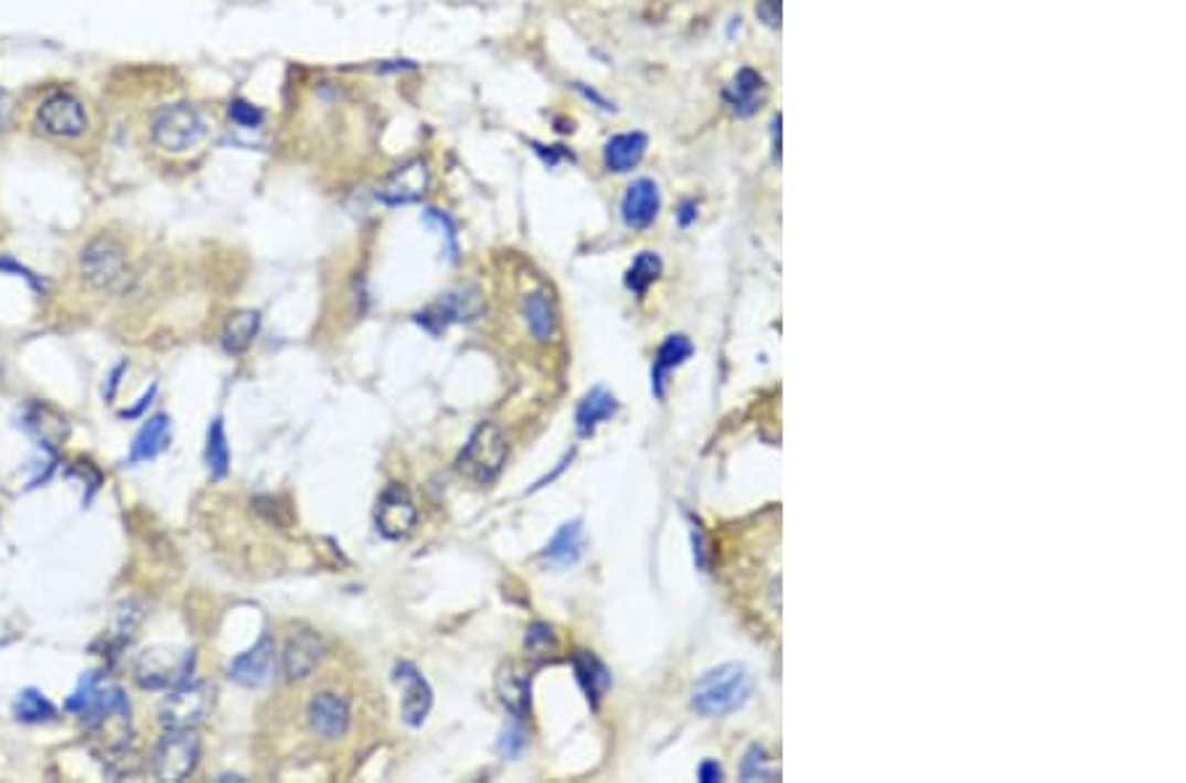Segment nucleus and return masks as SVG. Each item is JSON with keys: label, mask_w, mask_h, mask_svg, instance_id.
I'll list each match as a JSON object with an SVG mask.
<instances>
[{"label": "nucleus", "mask_w": 1186, "mask_h": 783, "mask_svg": "<svg viewBox=\"0 0 1186 783\" xmlns=\"http://www.w3.org/2000/svg\"><path fill=\"white\" fill-rule=\"evenodd\" d=\"M24 428L40 447L56 449L58 443H64L66 433H70V425L66 417H61L56 409L47 407V404H32L24 415Z\"/></svg>", "instance_id": "19"}, {"label": "nucleus", "mask_w": 1186, "mask_h": 783, "mask_svg": "<svg viewBox=\"0 0 1186 783\" xmlns=\"http://www.w3.org/2000/svg\"><path fill=\"white\" fill-rule=\"evenodd\" d=\"M156 390H159V388H156V386H151V390H148V394H142V396L138 398V404H135V407H130V409H125V411H121V417H125V420H135V417H140V415H142V411H146V407H148V404H151V401H153Z\"/></svg>", "instance_id": "36"}, {"label": "nucleus", "mask_w": 1186, "mask_h": 783, "mask_svg": "<svg viewBox=\"0 0 1186 783\" xmlns=\"http://www.w3.org/2000/svg\"><path fill=\"white\" fill-rule=\"evenodd\" d=\"M214 707V686L206 680H185L169 688V697L159 707V723L167 731H190L199 728Z\"/></svg>", "instance_id": "4"}, {"label": "nucleus", "mask_w": 1186, "mask_h": 783, "mask_svg": "<svg viewBox=\"0 0 1186 783\" xmlns=\"http://www.w3.org/2000/svg\"><path fill=\"white\" fill-rule=\"evenodd\" d=\"M201 758V739L190 731H167L151 754V771L159 781H182L195 771Z\"/></svg>", "instance_id": "8"}, {"label": "nucleus", "mask_w": 1186, "mask_h": 783, "mask_svg": "<svg viewBox=\"0 0 1186 783\" xmlns=\"http://www.w3.org/2000/svg\"><path fill=\"white\" fill-rule=\"evenodd\" d=\"M427 191V169L423 161H409V164L398 167L396 172L385 178L380 185L377 199L388 206H402V204H415Z\"/></svg>", "instance_id": "13"}, {"label": "nucleus", "mask_w": 1186, "mask_h": 783, "mask_svg": "<svg viewBox=\"0 0 1186 783\" xmlns=\"http://www.w3.org/2000/svg\"><path fill=\"white\" fill-rule=\"evenodd\" d=\"M617 411V398L605 388H594L591 394L580 401L578 411H575V422H578L580 436H591L601 422H607Z\"/></svg>", "instance_id": "23"}, {"label": "nucleus", "mask_w": 1186, "mask_h": 783, "mask_svg": "<svg viewBox=\"0 0 1186 783\" xmlns=\"http://www.w3.org/2000/svg\"><path fill=\"white\" fill-rule=\"evenodd\" d=\"M573 667H575V675H578V684L583 686V691L588 694V699H591L594 705H599V699L609 691L612 675H609L607 667L601 665L591 652L575 654Z\"/></svg>", "instance_id": "26"}, {"label": "nucleus", "mask_w": 1186, "mask_h": 783, "mask_svg": "<svg viewBox=\"0 0 1186 783\" xmlns=\"http://www.w3.org/2000/svg\"><path fill=\"white\" fill-rule=\"evenodd\" d=\"M229 119H233L237 127L254 130V127H261L264 114H261V109H256L254 104H248V100L237 98V100H233V104H229Z\"/></svg>", "instance_id": "32"}, {"label": "nucleus", "mask_w": 1186, "mask_h": 783, "mask_svg": "<svg viewBox=\"0 0 1186 783\" xmlns=\"http://www.w3.org/2000/svg\"><path fill=\"white\" fill-rule=\"evenodd\" d=\"M169 441H172V420H169L167 415L148 417L130 447V464H140V462H148V459H156L169 447Z\"/></svg>", "instance_id": "20"}, {"label": "nucleus", "mask_w": 1186, "mask_h": 783, "mask_svg": "<svg viewBox=\"0 0 1186 783\" xmlns=\"http://www.w3.org/2000/svg\"><path fill=\"white\" fill-rule=\"evenodd\" d=\"M691 354H694V346H691V341L686 335H670L667 341L662 343L660 351H656L654 369H652V386H654L656 396L664 394V383H667V375L673 373L675 367H681V364L686 362Z\"/></svg>", "instance_id": "22"}, {"label": "nucleus", "mask_w": 1186, "mask_h": 783, "mask_svg": "<svg viewBox=\"0 0 1186 783\" xmlns=\"http://www.w3.org/2000/svg\"><path fill=\"white\" fill-rule=\"evenodd\" d=\"M13 718L19 723H47L56 718V705L38 688H24L13 701Z\"/></svg>", "instance_id": "27"}, {"label": "nucleus", "mask_w": 1186, "mask_h": 783, "mask_svg": "<svg viewBox=\"0 0 1186 783\" xmlns=\"http://www.w3.org/2000/svg\"><path fill=\"white\" fill-rule=\"evenodd\" d=\"M483 312V301H480L478 290H457V293H446L444 299L417 314V322L425 330H430L432 335H438L440 330L457 325V322H472L478 320Z\"/></svg>", "instance_id": "9"}, {"label": "nucleus", "mask_w": 1186, "mask_h": 783, "mask_svg": "<svg viewBox=\"0 0 1186 783\" xmlns=\"http://www.w3.org/2000/svg\"><path fill=\"white\" fill-rule=\"evenodd\" d=\"M273 665H275V644L269 636H261L259 644L250 646L248 652L237 654L233 663H229L227 673L235 684L259 688L267 684L269 675H273Z\"/></svg>", "instance_id": "14"}, {"label": "nucleus", "mask_w": 1186, "mask_h": 783, "mask_svg": "<svg viewBox=\"0 0 1186 783\" xmlns=\"http://www.w3.org/2000/svg\"><path fill=\"white\" fill-rule=\"evenodd\" d=\"M768 760H765V752L759 747L751 749V752L747 754V760H744V779H776V771H768Z\"/></svg>", "instance_id": "33"}, {"label": "nucleus", "mask_w": 1186, "mask_h": 783, "mask_svg": "<svg viewBox=\"0 0 1186 783\" xmlns=\"http://www.w3.org/2000/svg\"><path fill=\"white\" fill-rule=\"evenodd\" d=\"M525 650L531 652L533 657H548V654L557 650V636H554V631L546 623H535L527 628L525 633Z\"/></svg>", "instance_id": "31"}, {"label": "nucleus", "mask_w": 1186, "mask_h": 783, "mask_svg": "<svg viewBox=\"0 0 1186 783\" xmlns=\"http://www.w3.org/2000/svg\"><path fill=\"white\" fill-rule=\"evenodd\" d=\"M79 272L98 290L117 288L127 275V251L111 235H98L79 254Z\"/></svg>", "instance_id": "7"}, {"label": "nucleus", "mask_w": 1186, "mask_h": 783, "mask_svg": "<svg viewBox=\"0 0 1186 783\" xmlns=\"http://www.w3.org/2000/svg\"><path fill=\"white\" fill-rule=\"evenodd\" d=\"M375 525L385 538H406L417 525V506L412 502L409 491L402 485H388L377 498Z\"/></svg>", "instance_id": "10"}, {"label": "nucleus", "mask_w": 1186, "mask_h": 783, "mask_svg": "<svg viewBox=\"0 0 1186 783\" xmlns=\"http://www.w3.org/2000/svg\"><path fill=\"white\" fill-rule=\"evenodd\" d=\"M525 317L527 328L535 341H548L554 335V325H557V317H554L552 301L544 293H531L525 299Z\"/></svg>", "instance_id": "29"}, {"label": "nucleus", "mask_w": 1186, "mask_h": 783, "mask_svg": "<svg viewBox=\"0 0 1186 783\" xmlns=\"http://www.w3.org/2000/svg\"><path fill=\"white\" fill-rule=\"evenodd\" d=\"M206 468H209V475H212L214 481H222V478H225L229 472V443H227L225 422H222V417H216V420L209 425V433H206Z\"/></svg>", "instance_id": "28"}, {"label": "nucleus", "mask_w": 1186, "mask_h": 783, "mask_svg": "<svg viewBox=\"0 0 1186 783\" xmlns=\"http://www.w3.org/2000/svg\"><path fill=\"white\" fill-rule=\"evenodd\" d=\"M757 17L770 26L781 24V0H759Z\"/></svg>", "instance_id": "35"}, {"label": "nucleus", "mask_w": 1186, "mask_h": 783, "mask_svg": "<svg viewBox=\"0 0 1186 783\" xmlns=\"http://www.w3.org/2000/svg\"><path fill=\"white\" fill-rule=\"evenodd\" d=\"M259 325H261L259 312H250V309L229 314L225 322V330H222V348H225L227 354H243V351L254 343L256 333H259Z\"/></svg>", "instance_id": "24"}, {"label": "nucleus", "mask_w": 1186, "mask_h": 783, "mask_svg": "<svg viewBox=\"0 0 1186 783\" xmlns=\"http://www.w3.org/2000/svg\"><path fill=\"white\" fill-rule=\"evenodd\" d=\"M694 217H696L694 204H683V206H681V214H677V219H681V225H688V222L694 219Z\"/></svg>", "instance_id": "38"}, {"label": "nucleus", "mask_w": 1186, "mask_h": 783, "mask_svg": "<svg viewBox=\"0 0 1186 783\" xmlns=\"http://www.w3.org/2000/svg\"><path fill=\"white\" fill-rule=\"evenodd\" d=\"M35 125L45 135H51V138L74 140L87 132V127H90V117H87L83 100L74 96V93L53 90L40 100V106L35 111Z\"/></svg>", "instance_id": "6"}, {"label": "nucleus", "mask_w": 1186, "mask_h": 783, "mask_svg": "<svg viewBox=\"0 0 1186 783\" xmlns=\"http://www.w3.org/2000/svg\"><path fill=\"white\" fill-rule=\"evenodd\" d=\"M662 272V259L652 251H643L641 256H635L633 267L628 269V278H626V286L633 290V293H647L649 286L660 278Z\"/></svg>", "instance_id": "30"}, {"label": "nucleus", "mask_w": 1186, "mask_h": 783, "mask_svg": "<svg viewBox=\"0 0 1186 783\" xmlns=\"http://www.w3.org/2000/svg\"><path fill=\"white\" fill-rule=\"evenodd\" d=\"M649 148V138L643 132H620L607 140L605 146V167L609 172L626 174L633 167L641 164L643 153Z\"/></svg>", "instance_id": "21"}, {"label": "nucleus", "mask_w": 1186, "mask_h": 783, "mask_svg": "<svg viewBox=\"0 0 1186 783\" xmlns=\"http://www.w3.org/2000/svg\"><path fill=\"white\" fill-rule=\"evenodd\" d=\"M193 665V652L174 650V646H153V650L140 654L138 665H135V680L148 691H169V688L190 680Z\"/></svg>", "instance_id": "5"}, {"label": "nucleus", "mask_w": 1186, "mask_h": 783, "mask_svg": "<svg viewBox=\"0 0 1186 783\" xmlns=\"http://www.w3.org/2000/svg\"><path fill=\"white\" fill-rule=\"evenodd\" d=\"M506 436L499 425L483 422L472 430L470 441L464 443L462 454L457 459V468L467 481L488 485L501 475L506 462Z\"/></svg>", "instance_id": "2"}, {"label": "nucleus", "mask_w": 1186, "mask_h": 783, "mask_svg": "<svg viewBox=\"0 0 1186 783\" xmlns=\"http://www.w3.org/2000/svg\"><path fill=\"white\" fill-rule=\"evenodd\" d=\"M396 680L404 684V699H402V715L409 726H423L432 707V691L427 686V680L419 675V671L412 663H402L396 667Z\"/></svg>", "instance_id": "16"}, {"label": "nucleus", "mask_w": 1186, "mask_h": 783, "mask_svg": "<svg viewBox=\"0 0 1186 783\" xmlns=\"http://www.w3.org/2000/svg\"><path fill=\"white\" fill-rule=\"evenodd\" d=\"M699 779H702V781H707V783H712V781H720V779H723L720 765H717V762H712V760L702 762V768H699Z\"/></svg>", "instance_id": "37"}, {"label": "nucleus", "mask_w": 1186, "mask_h": 783, "mask_svg": "<svg viewBox=\"0 0 1186 783\" xmlns=\"http://www.w3.org/2000/svg\"><path fill=\"white\" fill-rule=\"evenodd\" d=\"M496 694L501 705L514 715V720L527 718V712H531V675L522 671L520 665H501L496 675Z\"/></svg>", "instance_id": "17"}, {"label": "nucleus", "mask_w": 1186, "mask_h": 783, "mask_svg": "<svg viewBox=\"0 0 1186 783\" xmlns=\"http://www.w3.org/2000/svg\"><path fill=\"white\" fill-rule=\"evenodd\" d=\"M311 731L320 733L322 739H341L351 726V707L349 699L335 691H322L309 701L307 710Z\"/></svg>", "instance_id": "12"}, {"label": "nucleus", "mask_w": 1186, "mask_h": 783, "mask_svg": "<svg viewBox=\"0 0 1186 783\" xmlns=\"http://www.w3.org/2000/svg\"><path fill=\"white\" fill-rule=\"evenodd\" d=\"M3 117H6V98L0 96V125H3Z\"/></svg>", "instance_id": "39"}, {"label": "nucleus", "mask_w": 1186, "mask_h": 783, "mask_svg": "<svg viewBox=\"0 0 1186 783\" xmlns=\"http://www.w3.org/2000/svg\"><path fill=\"white\" fill-rule=\"evenodd\" d=\"M660 206L662 199L656 182L649 178L635 180L626 191V199H622V222L630 229H647L660 214Z\"/></svg>", "instance_id": "15"}, {"label": "nucleus", "mask_w": 1186, "mask_h": 783, "mask_svg": "<svg viewBox=\"0 0 1186 783\" xmlns=\"http://www.w3.org/2000/svg\"><path fill=\"white\" fill-rule=\"evenodd\" d=\"M499 749L504 758H514V754H520L522 749H525V731H522L520 726H510L504 728V733H501V741H499Z\"/></svg>", "instance_id": "34"}, {"label": "nucleus", "mask_w": 1186, "mask_h": 783, "mask_svg": "<svg viewBox=\"0 0 1186 783\" xmlns=\"http://www.w3.org/2000/svg\"><path fill=\"white\" fill-rule=\"evenodd\" d=\"M206 138V121L193 104L161 106L151 117V140L167 153H188Z\"/></svg>", "instance_id": "3"}, {"label": "nucleus", "mask_w": 1186, "mask_h": 783, "mask_svg": "<svg viewBox=\"0 0 1186 783\" xmlns=\"http://www.w3.org/2000/svg\"><path fill=\"white\" fill-rule=\"evenodd\" d=\"M725 104L730 106V111L736 117H751L759 111V106L768 98V85L759 77L755 69H741L736 74V79L725 87Z\"/></svg>", "instance_id": "18"}, {"label": "nucleus", "mask_w": 1186, "mask_h": 783, "mask_svg": "<svg viewBox=\"0 0 1186 783\" xmlns=\"http://www.w3.org/2000/svg\"><path fill=\"white\" fill-rule=\"evenodd\" d=\"M324 650H328V646H324V639L317 631H309V628L296 631L293 636L285 641V650L280 657L285 680L309 678L311 671L322 663Z\"/></svg>", "instance_id": "11"}, {"label": "nucleus", "mask_w": 1186, "mask_h": 783, "mask_svg": "<svg viewBox=\"0 0 1186 783\" xmlns=\"http://www.w3.org/2000/svg\"><path fill=\"white\" fill-rule=\"evenodd\" d=\"M751 697V675L741 665H720L709 671L694 688V710L707 718H723L747 705Z\"/></svg>", "instance_id": "1"}, {"label": "nucleus", "mask_w": 1186, "mask_h": 783, "mask_svg": "<svg viewBox=\"0 0 1186 783\" xmlns=\"http://www.w3.org/2000/svg\"><path fill=\"white\" fill-rule=\"evenodd\" d=\"M583 555V525L580 519H573V523H565L562 528L554 533V538L548 541L544 557L548 559L552 565L557 567H567V565H575Z\"/></svg>", "instance_id": "25"}]
</instances>
